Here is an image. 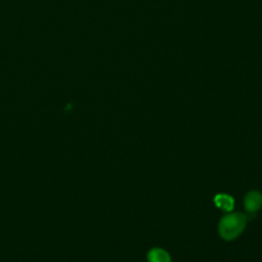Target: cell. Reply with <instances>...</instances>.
<instances>
[{"label":"cell","mask_w":262,"mask_h":262,"mask_svg":"<svg viewBox=\"0 0 262 262\" xmlns=\"http://www.w3.org/2000/svg\"><path fill=\"white\" fill-rule=\"evenodd\" d=\"M262 206V195L258 191H251L245 198V208L248 212L253 213Z\"/></svg>","instance_id":"cell-2"},{"label":"cell","mask_w":262,"mask_h":262,"mask_svg":"<svg viewBox=\"0 0 262 262\" xmlns=\"http://www.w3.org/2000/svg\"><path fill=\"white\" fill-rule=\"evenodd\" d=\"M148 262H171L170 255L162 249H152L147 254Z\"/></svg>","instance_id":"cell-3"},{"label":"cell","mask_w":262,"mask_h":262,"mask_svg":"<svg viewBox=\"0 0 262 262\" xmlns=\"http://www.w3.org/2000/svg\"><path fill=\"white\" fill-rule=\"evenodd\" d=\"M215 204L222 210L230 211L233 208V199L226 194H218L215 196Z\"/></svg>","instance_id":"cell-4"},{"label":"cell","mask_w":262,"mask_h":262,"mask_svg":"<svg viewBox=\"0 0 262 262\" xmlns=\"http://www.w3.org/2000/svg\"><path fill=\"white\" fill-rule=\"evenodd\" d=\"M247 217L241 213H233L224 216L219 222V233L222 238L231 241L235 238L245 228Z\"/></svg>","instance_id":"cell-1"}]
</instances>
